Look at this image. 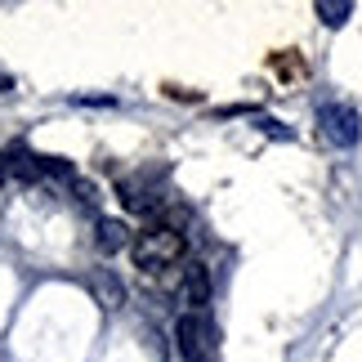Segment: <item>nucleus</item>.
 Here are the masks:
<instances>
[{
  "label": "nucleus",
  "mask_w": 362,
  "mask_h": 362,
  "mask_svg": "<svg viewBox=\"0 0 362 362\" xmlns=\"http://www.w3.org/2000/svg\"><path fill=\"white\" fill-rule=\"evenodd\" d=\"M264 134H277V139H291V130H282V121H259Z\"/></svg>",
  "instance_id": "9"
},
{
  "label": "nucleus",
  "mask_w": 362,
  "mask_h": 362,
  "mask_svg": "<svg viewBox=\"0 0 362 362\" xmlns=\"http://www.w3.org/2000/svg\"><path fill=\"white\" fill-rule=\"evenodd\" d=\"M130 255L144 273H157V269H170V264H179L188 255V238L175 224H148L144 233L130 238Z\"/></svg>",
  "instance_id": "1"
},
{
  "label": "nucleus",
  "mask_w": 362,
  "mask_h": 362,
  "mask_svg": "<svg viewBox=\"0 0 362 362\" xmlns=\"http://www.w3.org/2000/svg\"><path fill=\"white\" fill-rule=\"evenodd\" d=\"M72 192H76V202H86V206H94V202H99V188H94V184H86V179H72Z\"/></svg>",
  "instance_id": "8"
},
{
  "label": "nucleus",
  "mask_w": 362,
  "mask_h": 362,
  "mask_svg": "<svg viewBox=\"0 0 362 362\" xmlns=\"http://www.w3.org/2000/svg\"><path fill=\"white\" fill-rule=\"evenodd\" d=\"M94 242H99V250H103V255H117V250H125V246H130V228H125L121 219L103 215V219H99V238H94Z\"/></svg>",
  "instance_id": "6"
},
{
  "label": "nucleus",
  "mask_w": 362,
  "mask_h": 362,
  "mask_svg": "<svg viewBox=\"0 0 362 362\" xmlns=\"http://www.w3.org/2000/svg\"><path fill=\"white\" fill-rule=\"evenodd\" d=\"M313 13L322 18V27H344L354 18V5L349 0H313Z\"/></svg>",
  "instance_id": "7"
},
{
  "label": "nucleus",
  "mask_w": 362,
  "mask_h": 362,
  "mask_svg": "<svg viewBox=\"0 0 362 362\" xmlns=\"http://www.w3.org/2000/svg\"><path fill=\"white\" fill-rule=\"evenodd\" d=\"M317 134L331 148H354L362 139V117L354 103H322L317 107Z\"/></svg>",
  "instance_id": "3"
},
{
  "label": "nucleus",
  "mask_w": 362,
  "mask_h": 362,
  "mask_svg": "<svg viewBox=\"0 0 362 362\" xmlns=\"http://www.w3.org/2000/svg\"><path fill=\"white\" fill-rule=\"evenodd\" d=\"M5 90H13V76H5V72H0V94H5Z\"/></svg>",
  "instance_id": "11"
},
{
  "label": "nucleus",
  "mask_w": 362,
  "mask_h": 362,
  "mask_svg": "<svg viewBox=\"0 0 362 362\" xmlns=\"http://www.w3.org/2000/svg\"><path fill=\"white\" fill-rule=\"evenodd\" d=\"M175 340H179V354H184V362H211L215 358V340L219 331L211 322V313H179L175 322Z\"/></svg>",
  "instance_id": "2"
},
{
  "label": "nucleus",
  "mask_w": 362,
  "mask_h": 362,
  "mask_svg": "<svg viewBox=\"0 0 362 362\" xmlns=\"http://www.w3.org/2000/svg\"><path fill=\"white\" fill-rule=\"evenodd\" d=\"M179 300L188 304V313H206V304H211V273H206V264H188L184 269V291H179Z\"/></svg>",
  "instance_id": "4"
},
{
  "label": "nucleus",
  "mask_w": 362,
  "mask_h": 362,
  "mask_svg": "<svg viewBox=\"0 0 362 362\" xmlns=\"http://www.w3.org/2000/svg\"><path fill=\"white\" fill-rule=\"evenodd\" d=\"M90 296H94V304H99V309H121L125 304V282L112 273V269H94L90 273Z\"/></svg>",
  "instance_id": "5"
},
{
  "label": "nucleus",
  "mask_w": 362,
  "mask_h": 362,
  "mask_svg": "<svg viewBox=\"0 0 362 362\" xmlns=\"http://www.w3.org/2000/svg\"><path fill=\"white\" fill-rule=\"evenodd\" d=\"M0 184H9V157L0 152Z\"/></svg>",
  "instance_id": "10"
}]
</instances>
